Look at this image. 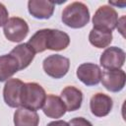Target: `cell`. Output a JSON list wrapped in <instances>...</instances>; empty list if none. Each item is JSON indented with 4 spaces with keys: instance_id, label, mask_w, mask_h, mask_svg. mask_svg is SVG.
<instances>
[{
    "instance_id": "22",
    "label": "cell",
    "mask_w": 126,
    "mask_h": 126,
    "mask_svg": "<svg viewBox=\"0 0 126 126\" xmlns=\"http://www.w3.org/2000/svg\"><path fill=\"white\" fill-rule=\"evenodd\" d=\"M47 126H69V124L63 120H56V121H52L48 123Z\"/></svg>"
},
{
    "instance_id": "1",
    "label": "cell",
    "mask_w": 126,
    "mask_h": 126,
    "mask_svg": "<svg viewBox=\"0 0 126 126\" xmlns=\"http://www.w3.org/2000/svg\"><path fill=\"white\" fill-rule=\"evenodd\" d=\"M90 21V12L82 2H73L67 5L62 12V22L72 29H81Z\"/></svg>"
},
{
    "instance_id": "6",
    "label": "cell",
    "mask_w": 126,
    "mask_h": 126,
    "mask_svg": "<svg viewBox=\"0 0 126 126\" xmlns=\"http://www.w3.org/2000/svg\"><path fill=\"white\" fill-rule=\"evenodd\" d=\"M99 62L106 70H118L125 62V52L116 46L107 47L100 55Z\"/></svg>"
},
{
    "instance_id": "11",
    "label": "cell",
    "mask_w": 126,
    "mask_h": 126,
    "mask_svg": "<svg viewBox=\"0 0 126 126\" xmlns=\"http://www.w3.org/2000/svg\"><path fill=\"white\" fill-rule=\"evenodd\" d=\"M55 4L52 1L30 0L28 2L29 13L36 19H49L54 12Z\"/></svg>"
},
{
    "instance_id": "13",
    "label": "cell",
    "mask_w": 126,
    "mask_h": 126,
    "mask_svg": "<svg viewBox=\"0 0 126 126\" xmlns=\"http://www.w3.org/2000/svg\"><path fill=\"white\" fill-rule=\"evenodd\" d=\"M42 110L43 113L49 118H60L65 114L66 107L60 96L48 94L46 95Z\"/></svg>"
},
{
    "instance_id": "9",
    "label": "cell",
    "mask_w": 126,
    "mask_h": 126,
    "mask_svg": "<svg viewBox=\"0 0 126 126\" xmlns=\"http://www.w3.org/2000/svg\"><path fill=\"white\" fill-rule=\"evenodd\" d=\"M101 70L98 65L94 63H83L77 69L78 79L86 86H95L100 82Z\"/></svg>"
},
{
    "instance_id": "10",
    "label": "cell",
    "mask_w": 126,
    "mask_h": 126,
    "mask_svg": "<svg viewBox=\"0 0 126 126\" xmlns=\"http://www.w3.org/2000/svg\"><path fill=\"white\" fill-rule=\"evenodd\" d=\"M113 106L112 99L109 95L101 93L94 94L90 101L92 113L96 117H103L109 114Z\"/></svg>"
},
{
    "instance_id": "4",
    "label": "cell",
    "mask_w": 126,
    "mask_h": 126,
    "mask_svg": "<svg viewBox=\"0 0 126 126\" xmlns=\"http://www.w3.org/2000/svg\"><path fill=\"white\" fill-rule=\"evenodd\" d=\"M42 67L44 72L51 78H63L69 71L70 60L59 54H52L43 60Z\"/></svg>"
},
{
    "instance_id": "15",
    "label": "cell",
    "mask_w": 126,
    "mask_h": 126,
    "mask_svg": "<svg viewBox=\"0 0 126 126\" xmlns=\"http://www.w3.org/2000/svg\"><path fill=\"white\" fill-rule=\"evenodd\" d=\"M70 43L69 35L59 30H48L47 34V41H46V49L50 50H63L68 47Z\"/></svg>"
},
{
    "instance_id": "12",
    "label": "cell",
    "mask_w": 126,
    "mask_h": 126,
    "mask_svg": "<svg viewBox=\"0 0 126 126\" xmlns=\"http://www.w3.org/2000/svg\"><path fill=\"white\" fill-rule=\"evenodd\" d=\"M60 98L65 104L66 111H75L79 109L83 101V94L81 90L73 86L65 87L62 92Z\"/></svg>"
},
{
    "instance_id": "14",
    "label": "cell",
    "mask_w": 126,
    "mask_h": 126,
    "mask_svg": "<svg viewBox=\"0 0 126 126\" xmlns=\"http://www.w3.org/2000/svg\"><path fill=\"white\" fill-rule=\"evenodd\" d=\"M34 50L28 43H21L14 47L10 55H12L19 64V71L27 68L34 58Z\"/></svg>"
},
{
    "instance_id": "19",
    "label": "cell",
    "mask_w": 126,
    "mask_h": 126,
    "mask_svg": "<svg viewBox=\"0 0 126 126\" xmlns=\"http://www.w3.org/2000/svg\"><path fill=\"white\" fill-rule=\"evenodd\" d=\"M49 29H43L37 31L30 39L28 44L32 46L35 53L42 52L46 50V41H47V34Z\"/></svg>"
},
{
    "instance_id": "7",
    "label": "cell",
    "mask_w": 126,
    "mask_h": 126,
    "mask_svg": "<svg viewBox=\"0 0 126 126\" xmlns=\"http://www.w3.org/2000/svg\"><path fill=\"white\" fill-rule=\"evenodd\" d=\"M24 84L19 79H9L6 82L3 90V97L7 105L14 108L22 106L21 94Z\"/></svg>"
},
{
    "instance_id": "3",
    "label": "cell",
    "mask_w": 126,
    "mask_h": 126,
    "mask_svg": "<svg viewBox=\"0 0 126 126\" xmlns=\"http://www.w3.org/2000/svg\"><path fill=\"white\" fill-rule=\"evenodd\" d=\"M118 24V14L115 9L108 5L100 6L93 17L94 29L111 32Z\"/></svg>"
},
{
    "instance_id": "2",
    "label": "cell",
    "mask_w": 126,
    "mask_h": 126,
    "mask_svg": "<svg viewBox=\"0 0 126 126\" xmlns=\"http://www.w3.org/2000/svg\"><path fill=\"white\" fill-rule=\"evenodd\" d=\"M46 94L44 89L36 83H26L22 89L21 103L23 107L36 111L44 104Z\"/></svg>"
},
{
    "instance_id": "18",
    "label": "cell",
    "mask_w": 126,
    "mask_h": 126,
    "mask_svg": "<svg viewBox=\"0 0 126 126\" xmlns=\"http://www.w3.org/2000/svg\"><path fill=\"white\" fill-rule=\"evenodd\" d=\"M89 40L91 44L97 48H105L112 41V32L92 29L89 34Z\"/></svg>"
},
{
    "instance_id": "16",
    "label": "cell",
    "mask_w": 126,
    "mask_h": 126,
    "mask_svg": "<svg viewBox=\"0 0 126 126\" xmlns=\"http://www.w3.org/2000/svg\"><path fill=\"white\" fill-rule=\"evenodd\" d=\"M39 117L36 111L26 107H19L14 113L15 126H37Z\"/></svg>"
},
{
    "instance_id": "21",
    "label": "cell",
    "mask_w": 126,
    "mask_h": 126,
    "mask_svg": "<svg viewBox=\"0 0 126 126\" xmlns=\"http://www.w3.org/2000/svg\"><path fill=\"white\" fill-rule=\"evenodd\" d=\"M8 16H9V14H8L6 7L2 3H0V27H2V26L4 27V25L7 23V21L9 20Z\"/></svg>"
},
{
    "instance_id": "17",
    "label": "cell",
    "mask_w": 126,
    "mask_h": 126,
    "mask_svg": "<svg viewBox=\"0 0 126 126\" xmlns=\"http://www.w3.org/2000/svg\"><path fill=\"white\" fill-rule=\"evenodd\" d=\"M18 71L19 64L12 55L4 54L0 56V82L10 79Z\"/></svg>"
},
{
    "instance_id": "5",
    "label": "cell",
    "mask_w": 126,
    "mask_h": 126,
    "mask_svg": "<svg viewBox=\"0 0 126 126\" xmlns=\"http://www.w3.org/2000/svg\"><path fill=\"white\" fill-rule=\"evenodd\" d=\"M5 37L13 42L22 41L29 32V26L27 22L19 17L10 18L3 28Z\"/></svg>"
},
{
    "instance_id": "20",
    "label": "cell",
    "mask_w": 126,
    "mask_h": 126,
    "mask_svg": "<svg viewBox=\"0 0 126 126\" xmlns=\"http://www.w3.org/2000/svg\"><path fill=\"white\" fill-rule=\"evenodd\" d=\"M69 126H93L92 123L84 117H76L69 121Z\"/></svg>"
},
{
    "instance_id": "8",
    "label": "cell",
    "mask_w": 126,
    "mask_h": 126,
    "mask_svg": "<svg viewBox=\"0 0 126 126\" xmlns=\"http://www.w3.org/2000/svg\"><path fill=\"white\" fill-rule=\"evenodd\" d=\"M103 87L112 93H117L123 90L126 81L125 72L121 69L118 70H106L101 73L100 79Z\"/></svg>"
}]
</instances>
